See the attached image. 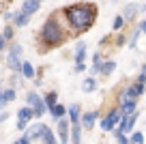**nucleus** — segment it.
<instances>
[{"mask_svg": "<svg viewBox=\"0 0 146 144\" xmlns=\"http://www.w3.org/2000/svg\"><path fill=\"white\" fill-rule=\"evenodd\" d=\"M26 105H30L32 110H35V116L39 118V116H43V114L47 112V105H45V101L39 97L36 93H28L26 95Z\"/></svg>", "mask_w": 146, "mask_h": 144, "instance_id": "nucleus-3", "label": "nucleus"}, {"mask_svg": "<svg viewBox=\"0 0 146 144\" xmlns=\"http://www.w3.org/2000/svg\"><path fill=\"white\" fill-rule=\"evenodd\" d=\"M30 142H32V140L28 138V135H22V138H17V140H15L13 144H30Z\"/></svg>", "mask_w": 146, "mask_h": 144, "instance_id": "nucleus-29", "label": "nucleus"}, {"mask_svg": "<svg viewBox=\"0 0 146 144\" xmlns=\"http://www.w3.org/2000/svg\"><path fill=\"white\" fill-rule=\"evenodd\" d=\"M112 131H114V138L118 140V144H131V142H129V138L123 133V131H118V129H112Z\"/></svg>", "mask_w": 146, "mask_h": 144, "instance_id": "nucleus-24", "label": "nucleus"}, {"mask_svg": "<svg viewBox=\"0 0 146 144\" xmlns=\"http://www.w3.org/2000/svg\"><path fill=\"white\" fill-rule=\"evenodd\" d=\"M120 118H123L120 110H110V112L103 116V121H101V129L103 131H112L116 127V123H120Z\"/></svg>", "mask_w": 146, "mask_h": 144, "instance_id": "nucleus-5", "label": "nucleus"}, {"mask_svg": "<svg viewBox=\"0 0 146 144\" xmlns=\"http://www.w3.org/2000/svg\"><path fill=\"white\" fill-rule=\"evenodd\" d=\"M123 24H125V17L123 15H116L114 22H112V28H114V30H123Z\"/></svg>", "mask_w": 146, "mask_h": 144, "instance_id": "nucleus-25", "label": "nucleus"}, {"mask_svg": "<svg viewBox=\"0 0 146 144\" xmlns=\"http://www.w3.org/2000/svg\"><path fill=\"white\" fill-rule=\"evenodd\" d=\"M82 88L86 90V93H92V90L97 88V80H95V77H86L84 84H82Z\"/></svg>", "mask_w": 146, "mask_h": 144, "instance_id": "nucleus-21", "label": "nucleus"}, {"mask_svg": "<svg viewBox=\"0 0 146 144\" xmlns=\"http://www.w3.org/2000/svg\"><path fill=\"white\" fill-rule=\"evenodd\" d=\"M5 45H7V39H5V37H2V35H0V52L5 50Z\"/></svg>", "mask_w": 146, "mask_h": 144, "instance_id": "nucleus-33", "label": "nucleus"}, {"mask_svg": "<svg viewBox=\"0 0 146 144\" xmlns=\"http://www.w3.org/2000/svg\"><path fill=\"white\" fill-rule=\"evenodd\" d=\"M47 125H43V123H35V125H30V129H26V135L30 140H36V138H41L43 131H45Z\"/></svg>", "mask_w": 146, "mask_h": 144, "instance_id": "nucleus-8", "label": "nucleus"}, {"mask_svg": "<svg viewBox=\"0 0 146 144\" xmlns=\"http://www.w3.org/2000/svg\"><path fill=\"white\" fill-rule=\"evenodd\" d=\"M64 39H67V32H64L62 24L58 22V13L50 15L41 26L39 41H41L45 47H58L60 43H64Z\"/></svg>", "mask_w": 146, "mask_h": 144, "instance_id": "nucleus-2", "label": "nucleus"}, {"mask_svg": "<svg viewBox=\"0 0 146 144\" xmlns=\"http://www.w3.org/2000/svg\"><path fill=\"white\" fill-rule=\"evenodd\" d=\"M22 75L28 77V80H32V77H35V67H32L28 60H22Z\"/></svg>", "mask_w": 146, "mask_h": 144, "instance_id": "nucleus-16", "label": "nucleus"}, {"mask_svg": "<svg viewBox=\"0 0 146 144\" xmlns=\"http://www.w3.org/2000/svg\"><path fill=\"white\" fill-rule=\"evenodd\" d=\"M84 69H86V65H84V63H78V65H75V71H78V73H82Z\"/></svg>", "mask_w": 146, "mask_h": 144, "instance_id": "nucleus-32", "label": "nucleus"}, {"mask_svg": "<svg viewBox=\"0 0 146 144\" xmlns=\"http://www.w3.org/2000/svg\"><path fill=\"white\" fill-rule=\"evenodd\" d=\"M140 28H142V32L146 35V22H142V24H140Z\"/></svg>", "mask_w": 146, "mask_h": 144, "instance_id": "nucleus-36", "label": "nucleus"}, {"mask_svg": "<svg viewBox=\"0 0 146 144\" xmlns=\"http://www.w3.org/2000/svg\"><path fill=\"white\" fill-rule=\"evenodd\" d=\"M41 140H43V144H60L58 140H56V135H54V131L50 129V127H45V131H43V135H41Z\"/></svg>", "mask_w": 146, "mask_h": 144, "instance_id": "nucleus-14", "label": "nucleus"}, {"mask_svg": "<svg viewBox=\"0 0 146 144\" xmlns=\"http://www.w3.org/2000/svg\"><path fill=\"white\" fill-rule=\"evenodd\" d=\"M62 13L67 17L69 26L73 28V32H84V30H90L92 24H95L97 7L92 2H78V5L67 7Z\"/></svg>", "mask_w": 146, "mask_h": 144, "instance_id": "nucleus-1", "label": "nucleus"}, {"mask_svg": "<svg viewBox=\"0 0 146 144\" xmlns=\"http://www.w3.org/2000/svg\"><path fill=\"white\" fill-rule=\"evenodd\" d=\"M97 116H99V112H86L82 118H80V125H82L84 129H92V125H95Z\"/></svg>", "mask_w": 146, "mask_h": 144, "instance_id": "nucleus-10", "label": "nucleus"}, {"mask_svg": "<svg viewBox=\"0 0 146 144\" xmlns=\"http://www.w3.org/2000/svg\"><path fill=\"white\" fill-rule=\"evenodd\" d=\"M30 22V15H26V13H22V11H17V13L13 15V26H26V24Z\"/></svg>", "mask_w": 146, "mask_h": 144, "instance_id": "nucleus-13", "label": "nucleus"}, {"mask_svg": "<svg viewBox=\"0 0 146 144\" xmlns=\"http://www.w3.org/2000/svg\"><path fill=\"white\" fill-rule=\"evenodd\" d=\"M67 112H69V121H71V125H80V118H82V114H80V105L73 103Z\"/></svg>", "mask_w": 146, "mask_h": 144, "instance_id": "nucleus-12", "label": "nucleus"}, {"mask_svg": "<svg viewBox=\"0 0 146 144\" xmlns=\"http://www.w3.org/2000/svg\"><path fill=\"white\" fill-rule=\"evenodd\" d=\"M135 112V101H129V103H123L120 105V114L123 116H129V114Z\"/></svg>", "mask_w": 146, "mask_h": 144, "instance_id": "nucleus-20", "label": "nucleus"}, {"mask_svg": "<svg viewBox=\"0 0 146 144\" xmlns=\"http://www.w3.org/2000/svg\"><path fill=\"white\" fill-rule=\"evenodd\" d=\"M137 82L146 86V65H144V67H142V71H140V77H137Z\"/></svg>", "mask_w": 146, "mask_h": 144, "instance_id": "nucleus-28", "label": "nucleus"}, {"mask_svg": "<svg viewBox=\"0 0 146 144\" xmlns=\"http://www.w3.org/2000/svg\"><path fill=\"white\" fill-rule=\"evenodd\" d=\"M2 37H5L7 41L13 39V26H5V32H2Z\"/></svg>", "mask_w": 146, "mask_h": 144, "instance_id": "nucleus-27", "label": "nucleus"}, {"mask_svg": "<svg viewBox=\"0 0 146 144\" xmlns=\"http://www.w3.org/2000/svg\"><path fill=\"white\" fill-rule=\"evenodd\" d=\"M17 129L19 131H26L28 129V121H19V118H17Z\"/></svg>", "mask_w": 146, "mask_h": 144, "instance_id": "nucleus-30", "label": "nucleus"}, {"mask_svg": "<svg viewBox=\"0 0 146 144\" xmlns=\"http://www.w3.org/2000/svg\"><path fill=\"white\" fill-rule=\"evenodd\" d=\"M114 69H116V60H108V63H101L99 73H101V75H110Z\"/></svg>", "mask_w": 146, "mask_h": 144, "instance_id": "nucleus-17", "label": "nucleus"}, {"mask_svg": "<svg viewBox=\"0 0 146 144\" xmlns=\"http://www.w3.org/2000/svg\"><path fill=\"white\" fill-rule=\"evenodd\" d=\"M43 101H45V105H47V110L50 108H54L56 103H58V95L54 93V90H52V93H47L45 97H43Z\"/></svg>", "mask_w": 146, "mask_h": 144, "instance_id": "nucleus-18", "label": "nucleus"}, {"mask_svg": "<svg viewBox=\"0 0 146 144\" xmlns=\"http://www.w3.org/2000/svg\"><path fill=\"white\" fill-rule=\"evenodd\" d=\"M69 135H71V121L69 118H58V142L69 144Z\"/></svg>", "mask_w": 146, "mask_h": 144, "instance_id": "nucleus-6", "label": "nucleus"}, {"mask_svg": "<svg viewBox=\"0 0 146 144\" xmlns=\"http://www.w3.org/2000/svg\"><path fill=\"white\" fill-rule=\"evenodd\" d=\"M15 88H5V101L7 103H11V101H15Z\"/></svg>", "mask_w": 146, "mask_h": 144, "instance_id": "nucleus-26", "label": "nucleus"}, {"mask_svg": "<svg viewBox=\"0 0 146 144\" xmlns=\"http://www.w3.org/2000/svg\"><path fill=\"white\" fill-rule=\"evenodd\" d=\"M129 142L131 144H144V133H142V131H131Z\"/></svg>", "mask_w": 146, "mask_h": 144, "instance_id": "nucleus-22", "label": "nucleus"}, {"mask_svg": "<svg viewBox=\"0 0 146 144\" xmlns=\"http://www.w3.org/2000/svg\"><path fill=\"white\" fill-rule=\"evenodd\" d=\"M123 43H125V37H123V35H120V37H118V39H116V45H123Z\"/></svg>", "mask_w": 146, "mask_h": 144, "instance_id": "nucleus-35", "label": "nucleus"}, {"mask_svg": "<svg viewBox=\"0 0 146 144\" xmlns=\"http://www.w3.org/2000/svg\"><path fill=\"white\" fill-rule=\"evenodd\" d=\"M19 56H22V45H13L9 50V56H7V67L11 71L22 73V60H19Z\"/></svg>", "mask_w": 146, "mask_h": 144, "instance_id": "nucleus-4", "label": "nucleus"}, {"mask_svg": "<svg viewBox=\"0 0 146 144\" xmlns=\"http://www.w3.org/2000/svg\"><path fill=\"white\" fill-rule=\"evenodd\" d=\"M7 101H5V88H2V84H0V108H5Z\"/></svg>", "mask_w": 146, "mask_h": 144, "instance_id": "nucleus-31", "label": "nucleus"}, {"mask_svg": "<svg viewBox=\"0 0 146 144\" xmlns=\"http://www.w3.org/2000/svg\"><path fill=\"white\" fill-rule=\"evenodd\" d=\"M39 5H41V0H24V5H22V13H26V15H35L36 11H39Z\"/></svg>", "mask_w": 146, "mask_h": 144, "instance_id": "nucleus-9", "label": "nucleus"}, {"mask_svg": "<svg viewBox=\"0 0 146 144\" xmlns=\"http://www.w3.org/2000/svg\"><path fill=\"white\" fill-rule=\"evenodd\" d=\"M17 118H19V121H28V123H30L32 118H35V110H32L30 105H24V108L17 110Z\"/></svg>", "mask_w": 146, "mask_h": 144, "instance_id": "nucleus-11", "label": "nucleus"}, {"mask_svg": "<svg viewBox=\"0 0 146 144\" xmlns=\"http://www.w3.org/2000/svg\"><path fill=\"white\" fill-rule=\"evenodd\" d=\"M137 11H140V9H137L135 5H127V7H125V13H123V17H125V19H131L133 15L137 13Z\"/></svg>", "mask_w": 146, "mask_h": 144, "instance_id": "nucleus-23", "label": "nucleus"}, {"mask_svg": "<svg viewBox=\"0 0 146 144\" xmlns=\"http://www.w3.org/2000/svg\"><path fill=\"white\" fill-rule=\"evenodd\" d=\"M137 116H140L137 112L129 114V116H123V118H120V123H118V131H123L125 135L131 133V131H133V125H135V121H137Z\"/></svg>", "mask_w": 146, "mask_h": 144, "instance_id": "nucleus-7", "label": "nucleus"}, {"mask_svg": "<svg viewBox=\"0 0 146 144\" xmlns=\"http://www.w3.org/2000/svg\"><path fill=\"white\" fill-rule=\"evenodd\" d=\"M64 112H67V110H64V105H60V103H56L54 108H50V114L56 118V121H58V118H62Z\"/></svg>", "mask_w": 146, "mask_h": 144, "instance_id": "nucleus-19", "label": "nucleus"}, {"mask_svg": "<svg viewBox=\"0 0 146 144\" xmlns=\"http://www.w3.org/2000/svg\"><path fill=\"white\" fill-rule=\"evenodd\" d=\"M84 58H86V43H78L75 45V65L84 63Z\"/></svg>", "mask_w": 146, "mask_h": 144, "instance_id": "nucleus-15", "label": "nucleus"}, {"mask_svg": "<svg viewBox=\"0 0 146 144\" xmlns=\"http://www.w3.org/2000/svg\"><path fill=\"white\" fill-rule=\"evenodd\" d=\"M13 15H15V13H11V11H7V13H5V19H11V22H13Z\"/></svg>", "mask_w": 146, "mask_h": 144, "instance_id": "nucleus-34", "label": "nucleus"}]
</instances>
